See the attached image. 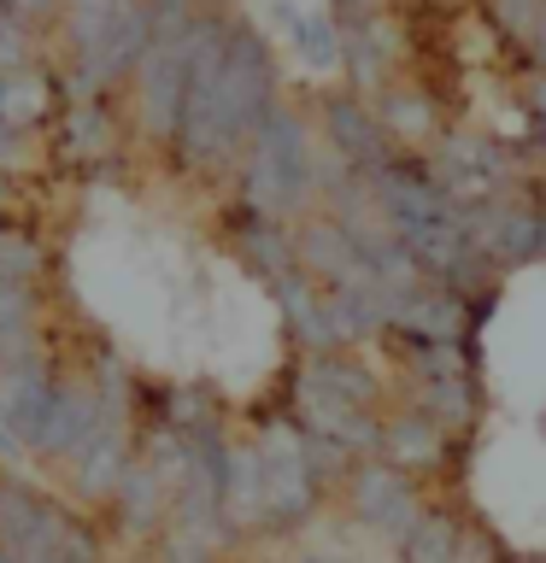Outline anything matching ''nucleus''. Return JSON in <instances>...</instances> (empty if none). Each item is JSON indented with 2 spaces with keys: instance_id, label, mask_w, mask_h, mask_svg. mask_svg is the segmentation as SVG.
<instances>
[{
  "instance_id": "obj_1",
  "label": "nucleus",
  "mask_w": 546,
  "mask_h": 563,
  "mask_svg": "<svg viewBox=\"0 0 546 563\" xmlns=\"http://www.w3.org/2000/svg\"><path fill=\"white\" fill-rule=\"evenodd\" d=\"M306 188V141L288 118H276L259 141V165H253V194L264 206H294Z\"/></svg>"
},
{
  "instance_id": "obj_2",
  "label": "nucleus",
  "mask_w": 546,
  "mask_h": 563,
  "mask_svg": "<svg viewBox=\"0 0 546 563\" xmlns=\"http://www.w3.org/2000/svg\"><path fill=\"white\" fill-rule=\"evenodd\" d=\"M0 452H7V457H18V452H24V440H18V422H12V411H7V405H0Z\"/></svg>"
},
{
  "instance_id": "obj_3",
  "label": "nucleus",
  "mask_w": 546,
  "mask_h": 563,
  "mask_svg": "<svg viewBox=\"0 0 546 563\" xmlns=\"http://www.w3.org/2000/svg\"><path fill=\"white\" fill-rule=\"evenodd\" d=\"M0 563H12V552H0Z\"/></svg>"
}]
</instances>
